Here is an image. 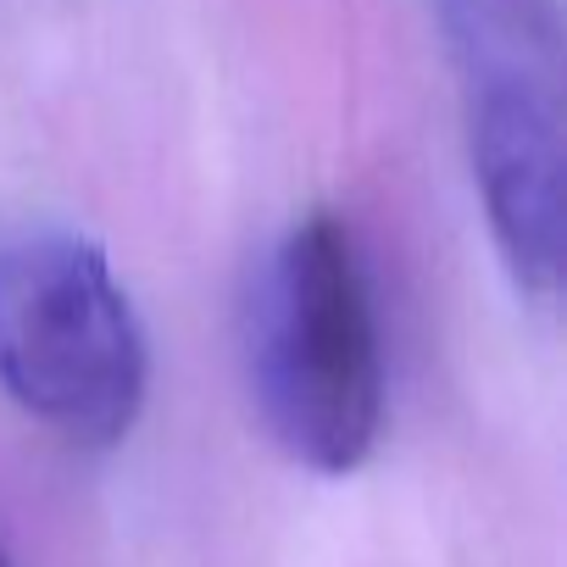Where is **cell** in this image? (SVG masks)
Masks as SVG:
<instances>
[{"instance_id":"3","label":"cell","mask_w":567,"mask_h":567,"mask_svg":"<svg viewBox=\"0 0 567 567\" xmlns=\"http://www.w3.org/2000/svg\"><path fill=\"white\" fill-rule=\"evenodd\" d=\"M151 351L106 250L73 228L0 239V390L79 451H112L145 412Z\"/></svg>"},{"instance_id":"1","label":"cell","mask_w":567,"mask_h":567,"mask_svg":"<svg viewBox=\"0 0 567 567\" xmlns=\"http://www.w3.org/2000/svg\"><path fill=\"white\" fill-rule=\"evenodd\" d=\"M245 373L278 451L312 473H357L384 429L373 284L340 212H307L267 250L245 307Z\"/></svg>"},{"instance_id":"2","label":"cell","mask_w":567,"mask_h":567,"mask_svg":"<svg viewBox=\"0 0 567 567\" xmlns=\"http://www.w3.org/2000/svg\"><path fill=\"white\" fill-rule=\"evenodd\" d=\"M462 84L467 162L495 250L528 301L561 290V7L434 0Z\"/></svg>"},{"instance_id":"4","label":"cell","mask_w":567,"mask_h":567,"mask_svg":"<svg viewBox=\"0 0 567 567\" xmlns=\"http://www.w3.org/2000/svg\"><path fill=\"white\" fill-rule=\"evenodd\" d=\"M0 567H12V561H7V550H0Z\"/></svg>"}]
</instances>
